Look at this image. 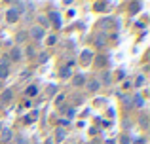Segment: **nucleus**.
I'll return each instance as SVG.
<instances>
[{
	"label": "nucleus",
	"mask_w": 150,
	"mask_h": 144,
	"mask_svg": "<svg viewBox=\"0 0 150 144\" xmlns=\"http://www.w3.org/2000/svg\"><path fill=\"white\" fill-rule=\"evenodd\" d=\"M29 34H30V36L34 38V40H40V38L44 36V29H40V27H33Z\"/></svg>",
	"instance_id": "nucleus-1"
},
{
	"label": "nucleus",
	"mask_w": 150,
	"mask_h": 144,
	"mask_svg": "<svg viewBox=\"0 0 150 144\" xmlns=\"http://www.w3.org/2000/svg\"><path fill=\"white\" fill-rule=\"evenodd\" d=\"M6 17H8V21H10V23L17 21V19H19V13H17V10H13V8H11V10H8Z\"/></svg>",
	"instance_id": "nucleus-2"
},
{
	"label": "nucleus",
	"mask_w": 150,
	"mask_h": 144,
	"mask_svg": "<svg viewBox=\"0 0 150 144\" xmlns=\"http://www.w3.org/2000/svg\"><path fill=\"white\" fill-rule=\"evenodd\" d=\"M10 138H11V129H2V133H0V140L8 142Z\"/></svg>",
	"instance_id": "nucleus-3"
},
{
	"label": "nucleus",
	"mask_w": 150,
	"mask_h": 144,
	"mask_svg": "<svg viewBox=\"0 0 150 144\" xmlns=\"http://www.w3.org/2000/svg\"><path fill=\"white\" fill-rule=\"evenodd\" d=\"M10 59H13V61H19V59H21V51H19L17 48H13V49L10 51Z\"/></svg>",
	"instance_id": "nucleus-4"
},
{
	"label": "nucleus",
	"mask_w": 150,
	"mask_h": 144,
	"mask_svg": "<svg viewBox=\"0 0 150 144\" xmlns=\"http://www.w3.org/2000/svg\"><path fill=\"white\" fill-rule=\"evenodd\" d=\"M72 84L76 85V87H80V85L86 84V78H84V76H74V78H72Z\"/></svg>",
	"instance_id": "nucleus-5"
},
{
	"label": "nucleus",
	"mask_w": 150,
	"mask_h": 144,
	"mask_svg": "<svg viewBox=\"0 0 150 144\" xmlns=\"http://www.w3.org/2000/svg\"><path fill=\"white\" fill-rule=\"evenodd\" d=\"M11 95H13V93H11L10 89H6V91L2 93V97H0V100H2V103H8V100L11 99Z\"/></svg>",
	"instance_id": "nucleus-6"
},
{
	"label": "nucleus",
	"mask_w": 150,
	"mask_h": 144,
	"mask_svg": "<svg viewBox=\"0 0 150 144\" xmlns=\"http://www.w3.org/2000/svg\"><path fill=\"white\" fill-rule=\"evenodd\" d=\"M91 55H93L91 51H84V53H82V63L88 65V61H91Z\"/></svg>",
	"instance_id": "nucleus-7"
},
{
	"label": "nucleus",
	"mask_w": 150,
	"mask_h": 144,
	"mask_svg": "<svg viewBox=\"0 0 150 144\" xmlns=\"http://www.w3.org/2000/svg\"><path fill=\"white\" fill-rule=\"evenodd\" d=\"M50 19L55 23V27H59V25H61V17H59V15L55 13V11H53V13H50Z\"/></svg>",
	"instance_id": "nucleus-8"
},
{
	"label": "nucleus",
	"mask_w": 150,
	"mask_h": 144,
	"mask_svg": "<svg viewBox=\"0 0 150 144\" xmlns=\"http://www.w3.org/2000/svg\"><path fill=\"white\" fill-rule=\"evenodd\" d=\"M88 87H89V91H97V89L101 87V84H99L97 80H93V81H89V85H88Z\"/></svg>",
	"instance_id": "nucleus-9"
},
{
	"label": "nucleus",
	"mask_w": 150,
	"mask_h": 144,
	"mask_svg": "<svg viewBox=\"0 0 150 144\" xmlns=\"http://www.w3.org/2000/svg\"><path fill=\"white\" fill-rule=\"evenodd\" d=\"M8 74H10V68L4 67V65H0V80H2V78H6Z\"/></svg>",
	"instance_id": "nucleus-10"
},
{
	"label": "nucleus",
	"mask_w": 150,
	"mask_h": 144,
	"mask_svg": "<svg viewBox=\"0 0 150 144\" xmlns=\"http://www.w3.org/2000/svg\"><path fill=\"white\" fill-rule=\"evenodd\" d=\"M65 138V131L63 129H57V140H63Z\"/></svg>",
	"instance_id": "nucleus-11"
},
{
	"label": "nucleus",
	"mask_w": 150,
	"mask_h": 144,
	"mask_svg": "<svg viewBox=\"0 0 150 144\" xmlns=\"http://www.w3.org/2000/svg\"><path fill=\"white\" fill-rule=\"evenodd\" d=\"M70 76V70H69V68H63V70H61V78H69Z\"/></svg>",
	"instance_id": "nucleus-12"
},
{
	"label": "nucleus",
	"mask_w": 150,
	"mask_h": 144,
	"mask_svg": "<svg viewBox=\"0 0 150 144\" xmlns=\"http://www.w3.org/2000/svg\"><path fill=\"white\" fill-rule=\"evenodd\" d=\"M25 38H27V32H19L17 34V42H23Z\"/></svg>",
	"instance_id": "nucleus-13"
},
{
	"label": "nucleus",
	"mask_w": 150,
	"mask_h": 144,
	"mask_svg": "<svg viewBox=\"0 0 150 144\" xmlns=\"http://www.w3.org/2000/svg\"><path fill=\"white\" fill-rule=\"evenodd\" d=\"M27 93H29V95H36V87H29Z\"/></svg>",
	"instance_id": "nucleus-14"
},
{
	"label": "nucleus",
	"mask_w": 150,
	"mask_h": 144,
	"mask_svg": "<svg viewBox=\"0 0 150 144\" xmlns=\"http://www.w3.org/2000/svg\"><path fill=\"white\" fill-rule=\"evenodd\" d=\"M122 144H131V142H129V138L125 137V135H124V137H122Z\"/></svg>",
	"instance_id": "nucleus-15"
},
{
	"label": "nucleus",
	"mask_w": 150,
	"mask_h": 144,
	"mask_svg": "<svg viewBox=\"0 0 150 144\" xmlns=\"http://www.w3.org/2000/svg\"><path fill=\"white\" fill-rule=\"evenodd\" d=\"M48 93H50V95H53V93H55V85H51V87L48 89Z\"/></svg>",
	"instance_id": "nucleus-16"
},
{
	"label": "nucleus",
	"mask_w": 150,
	"mask_h": 144,
	"mask_svg": "<svg viewBox=\"0 0 150 144\" xmlns=\"http://www.w3.org/2000/svg\"><path fill=\"white\" fill-rule=\"evenodd\" d=\"M19 144H29V142H27V140H25L23 137H19Z\"/></svg>",
	"instance_id": "nucleus-17"
},
{
	"label": "nucleus",
	"mask_w": 150,
	"mask_h": 144,
	"mask_svg": "<svg viewBox=\"0 0 150 144\" xmlns=\"http://www.w3.org/2000/svg\"><path fill=\"white\" fill-rule=\"evenodd\" d=\"M106 144H114V140H106Z\"/></svg>",
	"instance_id": "nucleus-18"
},
{
	"label": "nucleus",
	"mask_w": 150,
	"mask_h": 144,
	"mask_svg": "<svg viewBox=\"0 0 150 144\" xmlns=\"http://www.w3.org/2000/svg\"><path fill=\"white\" fill-rule=\"evenodd\" d=\"M46 144H51V140H46Z\"/></svg>",
	"instance_id": "nucleus-19"
}]
</instances>
